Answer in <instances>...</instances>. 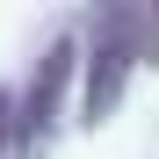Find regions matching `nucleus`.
<instances>
[{
    "label": "nucleus",
    "instance_id": "1",
    "mask_svg": "<svg viewBox=\"0 0 159 159\" xmlns=\"http://www.w3.org/2000/svg\"><path fill=\"white\" fill-rule=\"evenodd\" d=\"M138 58H152V7H101L87 36V72H80V123L116 116Z\"/></svg>",
    "mask_w": 159,
    "mask_h": 159
},
{
    "label": "nucleus",
    "instance_id": "2",
    "mask_svg": "<svg viewBox=\"0 0 159 159\" xmlns=\"http://www.w3.org/2000/svg\"><path fill=\"white\" fill-rule=\"evenodd\" d=\"M65 80H72V36H58V43L36 58V80H29L22 116H15V152H22V159L51 145V123H58V94H65Z\"/></svg>",
    "mask_w": 159,
    "mask_h": 159
},
{
    "label": "nucleus",
    "instance_id": "3",
    "mask_svg": "<svg viewBox=\"0 0 159 159\" xmlns=\"http://www.w3.org/2000/svg\"><path fill=\"white\" fill-rule=\"evenodd\" d=\"M7 138H15V101L0 94V152H7Z\"/></svg>",
    "mask_w": 159,
    "mask_h": 159
}]
</instances>
